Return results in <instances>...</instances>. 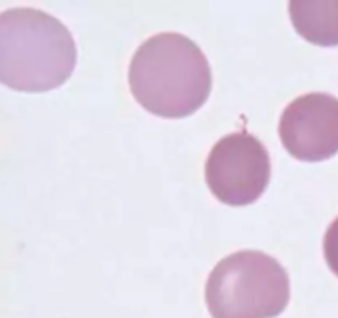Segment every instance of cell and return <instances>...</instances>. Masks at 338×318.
I'll use <instances>...</instances> for the list:
<instances>
[{"label":"cell","instance_id":"6da1fadb","mask_svg":"<svg viewBox=\"0 0 338 318\" xmlns=\"http://www.w3.org/2000/svg\"><path fill=\"white\" fill-rule=\"evenodd\" d=\"M206 55L181 33L153 35L138 47L130 65L135 100L158 116L182 118L199 110L210 93Z\"/></svg>","mask_w":338,"mask_h":318},{"label":"cell","instance_id":"7a4b0ae2","mask_svg":"<svg viewBox=\"0 0 338 318\" xmlns=\"http://www.w3.org/2000/svg\"><path fill=\"white\" fill-rule=\"evenodd\" d=\"M76 47L58 18L37 9L0 13V81L20 91H47L73 73Z\"/></svg>","mask_w":338,"mask_h":318},{"label":"cell","instance_id":"3957f363","mask_svg":"<svg viewBox=\"0 0 338 318\" xmlns=\"http://www.w3.org/2000/svg\"><path fill=\"white\" fill-rule=\"evenodd\" d=\"M290 284L279 260L257 250L222 259L206 282L213 318H273L285 310Z\"/></svg>","mask_w":338,"mask_h":318},{"label":"cell","instance_id":"277c9868","mask_svg":"<svg viewBox=\"0 0 338 318\" xmlns=\"http://www.w3.org/2000/svg\"><path fill=\"white\" fill-rule=\"evenodd\" d=\"M269 179V153L256 136L245 131L217 141L206 161L209 189L229 206H247L259 199Z\"/></svg>","mask_w":338,"mask_h":318},{"label":"cell","instance_id":"5b68a950","mask_svg":"<svg viewBox=\"0 0 338 318\" xmlns=\"http://www.w3.org/2000/svg\"><path fill=\"white\" fill-rule=\"evenodd\" d=\"M279 134L293 158L328 159L338 153V100L327 93L295 98L282 113Z\"/></svg>","mask_w":338,"mask_h":318},{"label":"cell","instance_id":"8992f818","mask_svg":"<svg viewBox=\"0 0 338 318\" xmlns=\"http://www.w3.org/2000/svg\"><path fill=\"white\" fill-rule=\"evenodd\" d=\"M290 18L302 37L322 47L338 45V0H292Z\"/></svg>","mask_w":338,"mask_h":318},{"label":"cell","instance_id":"52a82bcc","mask_svg":"<svg viewBox=\"0 0 338 318\" xmlns=\"http://www.w3.org/2000/svg\"><path fill=\"white\" fill-rule=\"evenodd\" d=\"M323 253L332 272L338 275V217L328 225L325 239H323Z\"/></svg>","mask_w":338,"mask_h":318}]
</instances>
